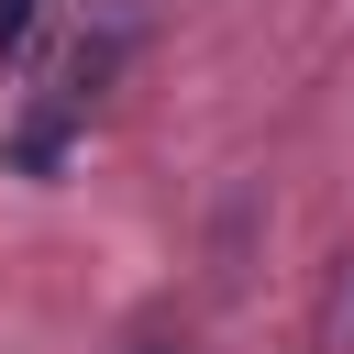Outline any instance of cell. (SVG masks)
<instances>
[{"instance_id": "6da1fadb", "label": "cell", "mask_w": 354, "mask_h": 354, "mask_svg": "<svg viewBox=\"0 0 354 354\" xmlns=\"http://www.w3.org/2000/svg\"><path fill=\"white\" fill-rule=\"evenodd\" d=\"M33 11H44V0H0V55H11L22 33H33Z\"/></svg>"}, {"instance_id": "7a4b0ae2", "label": "cell", "mask_w": 354, "mask_h": 354, "mask_svg": "<svg viewBox=\"0 0 354 354\" xmlns=\"http://www.w3.org/2000/svg\"><path fill=\"white\" fill-rule=\"evenodd\" d=\"M144 354H155V343H144Z\"/></svg>"}]
</instances>
